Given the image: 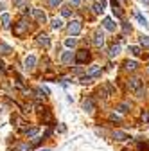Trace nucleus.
Returning <instances> with one entry per match:
<instances>
[{
	"label": "nucleus",
	"instance_id": "6",
	"mask_svg": "<svg viewBox=\"0 0 149 151\" xmlns=\"http://www.w3.org/2000/svg\"><path fill=\"white\" fill-rule=\"evenodd\" d=\"M61 63L63 65H72V63H76V54H74L72 50H67L61 54Z\"/></svg>",
	"mask_w": 149,
	"mask_h": 151
},
{
	"label": "nucleus",
	"instance_id": "35",
	"mask_svg": "<svg viewBox=\"0 0 149 151\" xmlns=\"http://www.w3.org/2000/svg\"><path fill=\"white\" fill-rule=\"evenodd\" d=\"M13 4H14V7H22L24 6V0H13Z\"/></svg>",
	"mask_w": 149,
	"mask_h": 151
},
{
	"label": "nucleus",
	"instance_id": "12",
	"mask_svg": "<svg viewBox=\"0 0 149 151\" xmlns=\"http://www.w3.org/2000/svg\"><path fill=\"white\" fill-rule=\"evenodd\" d=\"M129 110H131V103L129 101H122L120 104H117V111L119 113H128Z\"/></svg>",
	"mask_w": 149,
	"mask_h": 151
},
{
	"label": "nucleus",
	"instance_id": "17",
	"mask_svg": "<svg viewBox=\"0 0 149 151\" xmlns=\"http://www.w3.org/2000/svg\"><path fill=\"white\" fill-rule=\"evenodd\" d=\"M40 117L43 119V122H50L52 121V113L49 111V108H43V111H40Z\"/></svg>",
	"mask_w": 149,
	"mask_h": 151
},
{
	"label": "nucleus",
	"instance_id": "21",
	"mask_svg": "<svg viewBox=\"0 0 149 151\" xmlns=\"http://www.w3.org/2000/svg\"><path fill=\"white\" fill-rule=\"evenodd\" d=\"M11 52H13V49H11L7 43H0V54L7 56V54H11Z\"/></svg>",
	"mask_w": 149,
	"mask_h": 151
},
{
	"label": "nucleus",
	"instance_id": "39",
	"mask_svg": "<svg viewBox=\"0 0 149 151\" xmlns=\"http://www.w3.org/2000/svg\"><path fill=\"white\" fill-rule=\"evenodd\" d=\"M99 2H101V6H102V7L106 6V0H99Z\"/></svg>",
	"mask_w": 149,
	"mask_h": 151
},
{
	"label": "nucleus",
	"instance_id": "27",
	"mask_svg": "<svg viewBox=\"0 0 149 151\" xmlns=\"http://www.w3.org/2000/svg\"><path fill=\"white\" fill-rule=\"evenodd\" d=\"M14 151H31V144H18Z\"/></svg>",
	"mask_w": 149,
	"mask_h": 151
},
{
	"label": "nucleus",
	"instance_id": "4",
	"mask_svg": "<svg viewBox=\"0 0 149 151\" xmlns=\"http://www.w3.org/2000/svg\"><path fill=\"white\" fill-rule=\"evenodd\" d=\"M113 92H115L113 85H111V83H104V85L99 88V96H102V97H110V96H113Z\"/></svg>",
	"mask_w": 149,
	"mask_h": 151
},
{
	"label": "nucleus",
	"instance_id": "42",
	"mask_svg": "<svg viewBox=\"0 0 149 151\" xmlns=\"http://www.w3.org/2000/svg\"><path fill=\"white\" fill-rule=\"evenodd\" d=\"M147 72H149V65H147Z\"/></svg>",
	"mask_w": 149,
	"mask_h": 151
},
{
	"label": "nucleus",
	"instance_id": "34",
	"mask_svg": "<svg viewBox=\"0 0 149 151\" xmlns=\"http://www.w3.org/2000/svg\"><path fill=\"white\" fill-rule=\"evenodd\" d=\"M142 121H145L149 124V111H142Z\"/></svg>",
	"mask_w": 149,
	"mask_h": 151
},
{
	"label": "nucleus",
	"instance_id": "2",
	"mask_svg": "<svg viewBox=\"0 0 149 151\" xmlns=\"http://www.w3.org/2000/svg\"><path fill=\"white\" fill-rule=\"evenodd\" d=\"M27 31H29V24H27L25 18H22V20L14 25V36H24Z\"/></svg>",
	"mask_w": 149,
	"mask_h": 151
},
{
	"label": "nucleus",
	"instance_id": "28",
	"mask_svg": "<svg viewBox=\"0 0 149 151\" xmlns=\"http://www.w3.org/2000/svg\"><path fill=\"white\" fill-rule=\"evenodd\" d=\"M61 16L70 18V16H72V9H70V7H67V6H65V7H61Z\"/></svg>",
	"mask_w": 149,
	"mask_h": 151
},
{
	"label": "nucleus",
	"instance_id": "14",
	"mask_svg": "<svg viewBox=\"0 0 149 151\" xmlns=\"http://www.w3.org/2000/svg\"><path fill=\"white\" fill-rule=\"evenodd\" d=\"M102 24H104V29H108V31H111V32L117 29V24L111 20V18H104V22H102Z\"/></svg>",
	"mask_w": 149,
	"mask_h": 151
},
{
	"label": "nucleus",
	"instance_id": "10",
	"mask_svg": "<svg viewBox=\"0 0 149 151\" xmlns=\"http://www.w3.org/2000/svg\"><path fill=\"white\" fill-rule=\"evenodd\" d=\"M83 108L86 110V111H94L95 110V101H94V97H86L85 101H83Z\"/></svg>",
	"mask_w": 149,
	"mask_h": 151
},
{
	"label": "nucleus",
	"instance_id": "41",
	"mask_svg": "<svg viewBox=\"0 0 149 151\" xmlns=\"http://www.w3.org/2000/svg\"><path fill=\"white\" fill-rule=\"evenodd\" d=\"M38 151H50V149H49V147H45V149H38Z\"/></svg>",
	"mask_w": 149,
	"mask_h": 151
},
{
	"label": "nucleus",
	"instance_id": "22",
	"mask_svg": "<svg viewBox=\"0 0 149 151\" xmlns=\"http://www.w3.org/2000/svg\"><path fill=\"white\" fill-rule=\"evenodd\" d=\"M137 146H138L140 151H149V140H138Z\"/></svg>",
	"mask_w": 149,
	"mask_h": 151
},
{
	"label": "nucleus",
	"instance_id": "24",
	"mask_svg": "<svg viewBox=\"0 0 149 151\" xmlns=\"http://www.w3.org/2000/svg\"><path fill=\"white\" fill-rule=\"evenodd\" d=\"M76 43H77V40H76V38H67V40H65V45L68 47V49H74V47H76Z\"/></svg>",
	"mask_w": 149,
	"mask_h": 151
},
{
	"label": "nucleus",
	"instance_id": "31",
	"mask_svg": "<svg viewBox=\"0 0 149 151\" xmlns=\"http://www.w3.org/2000/svg\"><path fill=\"white\" fill-rule=\"evenodd\" d=\"M111 122H120V115H117V113H110V117H108Z\"/></svg>",
	"mask_w": 149,
	"mask_h": 151
},
{
	"label": "nucleus",
	"instance_id": "26",
	"mask_svg": "<svg viewBox=\"0 0 149 151\" xmlns=\"http://www.w3.org/2000/svg\"><path fill=\"white\" fill-rule=\"evenodd\" d=\"M9 22H11V16H9L7 13H4V14H2V25H4L6 29L9 27Z\"/></svg>",
	"mask_w": 149,
	"mask_h": 151
},
{
	"label": "nucleus",
	"instance_id": "13",
	"mask_svg": "<svg viewBox=\"0 0 149 151\" xmlns=\"http://www.w3.org/2000/svg\"><path fill=\"white\" fill-rule=\"evenodd\" d=\"M124 68H126L128 72H135V70L138 68V63L133 61V60H126V61H124Z\"/></svg>",
	"mask_w": 149,
	"mask_h": 151
},
{
	"label": "nucleus",
	"instance_id": "29",
	"mask_svg": "<svg viewBox=\"0 0 149 151\" xmlns=\"http://www.w3.org/2000/svg\"><path fill=\"white\" fill-rule=\"evenodd\" d=\"M135 18H137V20H138V22H140V24H142L144 27H147V20H145V18H144V16H142V14H140L138 11L135 13Z\"/></svg>",
	"mask_w": 149,
	"mask_h": 151
},
{
	"label": "nucleus",
	"instance_id": "5",
	"mask_svg": "<svg viewBox=\"0 0 149 151\" xmlns=\"http://www.w3.org/2000/svg\"><path fill=\"white\" fill-rule=\"evenodd\" d=\"M31 14H32V18H34L38 24H47V14H45L42 9H32Z\"/></svg>",
	"mask_w": 149,
	"mask_h": 151
},
{
	"label": "nucleus",
	"instance_id": "33",
	"mask_svg": "<svg viewBox=\"0 0 149 151\" xmlns=\"http://www.w3.org/2000/svg\"><path fill=\"white\" fill-rule=\"evenodd\" d=\"M61 4V0H49V6L50 7H56V6H59Z\"/></svg>",
	"mask_w": 149,
	"mask_h": 151
},
{
	"label": "nucleus",
	"instance_id": "7",
	"mask_svg": "<svg viewBox=\"0 0 149 151\" xmlns=\"http://www.w3.org/2000/svg\"><path fill=\"white\" fill-rule=\"evenodd\" d=\"M101 72H102V68L99 65H92V67H88L86 76H88L90 79H95V78H99V76H101Z\"/></svg>",
	"mask_w": 149,
	"mask_h": 151
},
{
	"label": "nucleus",
	"instance_id": "18",
	"mask_svg": "<svg viewBox=\"0 0 149 151\" xmlns=\"http://www.w3.org/2000/svg\"><path fill=\"white\" fill-rule=\"evenodd\" d=\"M111 6H113V14H115L117 18H122V16H124V13L120 11V7H119V4H117V0H111Z\"/></svg>",
	"mask_w": 149,
	"mask_h": 151
},
{
	"label": "nucleus",
	"instance_id": "3",
	"mask_svg": "<svg viewBox=\"0 0 149 151\" xmlns=\"http://www.w3.org/2000/svg\"><path fill=\"white\" fill-rule=\"evenodd\" d=\"M81 31H83V24H81L79 20H72V22L68 24V32H70V36H77Z\"/></svg>",
	"mask_w": 149,
	"mask_h": 151
},
{
	"label": "nucleus",
	"instance_id": "38",
	"mask_svg": "<svg viewBox=\"0 0 149 151\" xmlns=\"http://www.w3.org/2000/svg\"><path fill=\"white\" fill-rule=\"evenodd\" d=\"M58 131H61V133H65V131H67V126H59V128H58Z\"/></svg>",
	"mask_w": 149,
	"mask_h": 151
},
{
	"label": "nucleus",
	"instance_id": "20",
	"mask_svg": "<svg viewBox=\"0 0 149 151\" xmlns=\"http://www.w3.org/2000/svg\"><path fill=\"white\" fill-rule=\"evenodd\" d=\"M40 131V128L38 126H32V128H27V129H24V133L27 135V137H36V133Z\"/></svg>",
	"mask_w": 149,
	"mask_h": 151
},
{
	"label": "nucleus",
	"instance_id": "16",
	"mask_svg": "<svg viewBox=\"0 0 149 151\" xmlns=\"http://www.w3.org/2000/svg\"><path fill=\"white\" fill-rule=\"evenodd\" d=\"M38 45H42V47H45V49L50 45V40H49L47 34H40V36H38Z\"/></svg>",
	"mask_w": 149,
	"mask_h": 151
},
{
	"label": "nucleus",
	"instance_id": "1",
	"mask_svg": "<svg viewBox=\"0 0 149 151\" xmlns=\"http://www.w3.org/2000/svg\"><path fill=\"white\" fill-rule=\"evenodd\" d=\"M90 58H92V54H90V50H86V49H81V50L76 52V63H77V65L88 63Z\"/></svg>",
	"mask_w": 149,
	"mask_h": 151
},
{
	"label": "nucleus",
	"instance_id": "11",
	"mask_svg": "<svg viewBox=\"0 0 149 151\" xmlns=\"http://www.w3.org/2000/svg\"><path fill=\"white\" fill-rule=\"evenodd\" d=\"M111 137H113V140H117V142H124V140L129 139L128 133H124V131H120V129H115L113 133H111Z\"/></svg>",
	"mask_w": 149,
	"mask_h": 151
},
{
	"label": "nucleus",
	"instance_id": "15",
	"mask_svg": "<svg viewBox=\"0 0 149 151\" xmlns=\"http://www.w3.org/2000/svg\"><path fill=\"white\" fill-rule=\"evenodd\" d=\"M34 65H36V58H34V56H27L25 61H24V67L27 70H31V68H34Z\"/></svg>",
	"mask_w": 149,
	"mask_h": 151
},
{
	"label": "nucleus",
	"instance_id": "25",
	"mask_svg": "<svg viewBox=\"0 0 149 151\" xmlns=\"http://www.w3.org/2000/svg\"><path fill=\"white\" fill-rule=\"evenodd\" d=\"M129 54L138 56V54H142V49H140V47H137V45H129Z\"/></svg>",
	"mask_w": 149,
	"mask_h": 151
},
{
	"label": "nucleus",
	"instance_id": "37",
	"mask_svg": "<svg viewBox=\"0 0 149 151\" xmlns=\"http://www.w3.org/2000/svg\"><path fill=\"white\" fill-rule=\"evenodd\" d=\"M128 31H131V25H128V24H124V32H128Z\"/></svg>",
	"mask_w": 149,
	"mask_h": 151
},
{
	"label": "nucleus",
	"instance_id": "19",
	"mask_svg": "<svg viewBox=\"0 0 149 151\" xmlns=\"http://www.w3.org/2000/svg\"><path fill=\"white\" fill-rule=\"evenodd\" d=\"M111 58H113V56H117V54H120V43H113L110 47V52H108Z\"/></svg>",
	"mask_w": 149,
	"mask_h": 151
},
{
	"label": "nucleus",
	"instance_id": "32",
	"mask_svg": "<svg viewBox=\"0 0 149 151\" xmlns=\"http://www.w3.org/2000/svg\"><path fill=\"white\" fill-rule=\"evenodd\" d=\"M92 9H94V13H97V14H101V13L104 11V7H102L101 4H94V7H92Z\"/></svg>",
	"mask_w": 149,
	"mask_h": 151
},
{
	"label": "nucleus",
	"instance_id": "23",
	"mask_svg": "<svg viewBox=\"0 0 149 151\" xmlns=\"http://www.w3.org/2000/svg\"><path fill=\"white\" fill-rule=\"evenodd\" d=\"M50 25H52V29H61L63 27V20H61V18H54Z\"/></svg>",
	"mask_w": 149,
	"mask_h": 151
},
{
	"label": "nucleus",
	"instance_id": "30",
	"mask_svg": "<svg viewBox=\"0 0 149 151\" xmlns=\"http://www.w3.org/2000/svg\"><path fill=\"white\" fill-rule=\"evenodd\" d=\"M140 45L142 47H149V36H140Z\"/></svg>",
	"mask_w": 149,
	"mask_h": 151
},
{
	"label": "nucleus",
	"instance_id": "40",
	"mask_svg": "<svg viewBox=\"0 0 149 151\" xmlns=\"http://www.w3.org/2000/svg\"><path fill=\"white\" fill-rule=\"evenodd\" d=\"M140 2H144L145 6H149V0H140Z\"/></svg>",
	"mask_w": 149,
	"mask_h": 151
},
{
	"label": "nucleus",
	"instance_id": "9",
	"mask_svg": "<svg viewBox=\"0 0 149 151\" xmlns=\"http://www.w3.org/2000/svg\"><path fill=\"white\" fill-rule=\"evenodd\" d=\"M92 42H94L95 47H102V45H104V34H102L101 31H95V32H94V40H92Z\"/></svg>",
	"mask_w": 149,
	"mask_h": 151
},
{
	"label": "nucleus",
	"instance_id": "8",
	"mask_svg": "<svg viewBox=\"0 0 149 151\" xmlns=\"http://www.w3.org/2000/svg\"><path fill=\"white\" fill-rule=\"evenodd\" d=\"M126 86H128V90H131V92H137L138 88H142V81H140L138 78H129Z\"/></svg>",
	"mask_w": 149,
	"mask_h": 151
},
{
	"label": "nucleus",
	"instance_id": "36",
	"mask_svg": "<svg viewBox=\"0 0 149 151\" xmlns=\"http://www.w3.org/2000/svg\"><path fill=\"white\" fill-rule=\"evenodd\" d=\"M70 4H72V6H79L81 0H70Z\"/></svg>",
	"mask_w": 149,
	"mask_h": 151
}]
</instances>
